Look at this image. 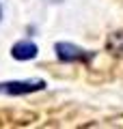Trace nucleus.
<instances>
[{"instance_id":"f257e3e1","label":"nucleus","mask_w":123,"mask_h":129,"mask_svg":"<svg viewBox=\"0 0 123 129\" xmlns=\"http://www.w3.org/2000/svg\"><path fill=\"white\" fill-rule=\"evenodd\" d=\"M46 86L43 80H26V82H2L0 84V95H26V92L41 90Z\"/></svg>"},{"instance_id":"f03ea898","label":"nucleus","mask_w":123,"mask_h":129,"mask_svg":"<svg viewBox=\"0 0 123 129\" xmlns=\"http://www.w3.org/2000/svg\"><path fill=\"white\" fill-rule=\"evenodd\" d=\"M56 56L65 62H71V60H89L91 58V52L82 50V47L73 45V43H56Z\"/></svg>"},{"instance_id":"7ed1b4c3","label":"nucleus","mask_w":123,"mask_h":129,"mask_svg":"<svg viewBox=\"0 0 123 129\" xmlns=\"http://www.w3.org/2000/svg\"><path fill=\"white\" fill-rule=\"evenodd\" d=\"M11 54L15 60H32L37 56V45L32 41H17L11 47Z\"/></svg>"},{"instance_id":"20e7f679","label":"nucleus","mask_w":123,"mask_h":129,"mask_svg":"<svg viewBox=\"0 0 123 129\" xmlns=\"http://www.w3.org/2000/svg\"><path fill=\"white\" fill-rule=\"evenodd\" d=\"M0 17H2V9H0Z\"/></svg>"}]
</instances>
